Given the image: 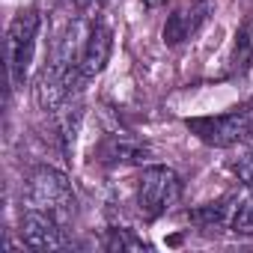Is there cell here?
<instances>
[{"label": "cell", "instance_id": "1", "mask_svg": "<svg viewBox=\"0 0 253 253\" xmlns=\"http://www.w3.org/2000/svg\"><path fill=\"white\" fill-rule=\"evenodd\" d=\"M24 197H27V206L42 209V211H51L57 220H69L78 211V197H75L72 182L60 170H54V167L33 170L30 179H27Z\"/></svg>", "mask_w": 253, "mask_h": 253}, {"label": "cell", "instance_id": "2", "mask_svg": "<svg viewBox=\"0 0 253 253\" xmlns=\"http://www.w3.org/2000/svg\"><path fill=\"white\" fill-rule=\"evenodd\" d=\"M188 128L209 146L232 149L253 137V110L235 107V110H226L217 116H197V119H188Z\"/></svg>", "mask_w": 253, "mask_h": 253}, {"label": "cell", "instance_id": "3", "mask_svg": "<svg viewBox=\"0 0 253 253\" xmlns=\"http://www.w3.org/2000/svg\"><path fill=\"white\" fill-rule=\"evenodd\" d=\"M179 197H182V179L176 176V170L164 164L143 167L137 179V211L143 214V220H158L167 209L179 203Z\"/></svg>", "mask_w": 253, "mask_h": 253}, {"label": "cell", "instance_id": "4", "mask_svg": "<svg viewBox=\"0 0 253 253\" xmlns=\"http://www.w3.org/2000/svg\"><path fill=\"white\" fill-rule=\"evenodd\" d=\"M39 24H42V18L36 9H21L6 27V63H9V81L15 89L24 86V81H27Z\"/></svg>", "mask_w": 253, "mask_h": 253}, {"label": "cell", "instance_id": "5", "mask_svg": "<svg viewBox=\"0 0 253 253\" xmlns=\"http://www.w3.org/2000/svg\"><path fill=\"white\" fill-rule=\"evenodd\" d=\"M84 81V75L78 69H66L57 63H45L33 81V98L42 110H60L66 104V98H72L75 92V81Z\"/></svg>", "mask_w": 253, "mask_h": 253}, {"label": "cell", "instance_id": "6", "mask_svg": "<svg viewBox=\"0 0 253 253\" xmlns=\"http://www.w3.org/2000/svg\"><path fill=\"white\" fill-rule=\"evenodd\" d=\"M21 244L30 247V250H57L66 244L63 238V220H57L51 211H42V209H33L27 206L21 211Z\"/></svg>", "mask_w": 253, "mask_h": 253}, {"label": "cell", "instance_id": "7", "mask_svg": "<svg viewBox=\"0 0 253 253\" xmlns=\"http://www.w3.org/2000/svg\"><path fill=\"white\" fill-rule=\"evenodd\" d=\"M211 9H214L211 0H185V3H179L164 21V42L167 45H182L191 36H197L200 27L209 21Z\"/></svg>", "mask_w": 253, "mask_h": 253}, {"label": "cell", "instance_id": "8", "mask_svg": "<svg viewBox=\"0 0 253 253\" xmlns=\"http://www.w3.org/2000/svg\"><path fill=\"white\" fill-rule=\"evenodd\" d=\"M110 51H113V30L104 21H95L89 27V36L84 42V51H81V66L78 69H81L84 81H89V78H95V75L104 72V66L110 60Z\"/></svg>", "mask_w": 253, "mask_h": 253}, {"label": "cell", "instance_id": "9", "mask_svg": "<svg viewBox=\"0 0 253 253\" xmlns=\"http://www.w3.org/2000/svg\"><path fill=\"white\" fill-rule=\"evenodd\" d=\"M152 158V149L128 134H110L98 146V161L104 164H146Z\"/></svg>", "mask_w": 253, "mask_h": 253}, {"label": "cell", "instance_id": "10", "mask_svg": "<svg viewBox=\"0 0 253 253\" xmlns=\"http://www.w3.org/2000/svg\"><path fill=\"white\" fill-rule=\"evenodd\" d=\"M232 214H235V200L232 197H220L214 203H203L197 209L188 211V220L197 223L200 229H223L232 223Z\"/></svg>", "mask_w": 253, "mask_h": 253}, {"label": "cell", "instance_id": "11", "mask_svg": "<svg viewBox=\"0 0 253 253\" xmlns=\"http://www.w3.org/2000/svg\"><path fill=\"white\" fill-rule=\"evenodd\" d=\"M104 247L107 250H146L149 241L134 235V229H128V226H110L107 238H104Z\"/></svg>", "mask_w": 253, "mask_h": 253}, {"label": "cell", "instance_id": "12", "mask_svg": "<svg viewBox=\"0 0 253 253\" xmlns=\"http://www.w3.org/2000/svg\"><path fill=\"white\" fill-rule=\"evenodd\" d=\"M229 229L235 235H253V191H250V197H244L235 206V214H232Z\"/></svg>", "mask_w": 253, "mask_h": 253}, {"label": "cell", "instance_id": "13", "mask_svg": "<svg viewBox=\"0 0 253 253\" xmlns=\"http://www.w3.org/2000/svg\"><path fill=\"white\" fill-rule=\"evenodd\" d=\"M232 173H235V179L244 185V188H250L253 191V149H247V152H241L232 164Z\"/></svg>", "mask_w": 253, "mask_h": 253}, {"label": "cell", "instance_id": "14", "mask_svg": "<svg viewBox=\"0 0 253 253\" xmlns=\"http://www.w3.org/2000/svg\"><path fill=\"white\" fill-rule=\"evenodd\" d=\"M69 3H72L78 12H95V9H101L104 0H69Z\"/></svg>", "mask_w": 253, "mask_h": 253}, {"label": "cell", "instance_id": "15", "mask_svg": "<svg viewBox=\"0 0 253 253\" xmlns=\"http://www.w3.org/2000/svg\"><path fill=\"white\" fill-rule=\"evenodd\" d=\"M140 3H143V6H149V9H158V6H164V3H167V0H140Z\"/></svg>", "mask_w": 253, "mask_h": 253}, {"label": "cell", "instance_id": "16", "mask_svg": "<svg viewBox=\"0 0 253 253\" xmlns=\"http://www.w3.org/2000/svg\"><path fill=\"white\" fill-rule=\"evenodd\" d=\"M250 110H253V104H250Z\"/></svg>", "mask_w": 253, "mask_h": 253}]
</instances>
